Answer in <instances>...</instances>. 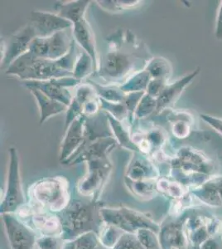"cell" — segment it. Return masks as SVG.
Instances as JSON below:
<instances>
[{
	"label": "cell",
	"instance_id": "obj_12",
	"mask_svg": "<svg viewBox=\"0 0 222 249\" xmlns=\"http://www.w3.org/2000/svg\"><path fill=\"white\" fill-rule=\"evenodd\" d=\"M76 80L71 79V77L62 78V79L50 80L46 82H27V86H32L37 88L47 95L51 99L61 102L62 104L69 107L72 102V98L70 92L66 89L65 87L73 86L76 84Z\"/></svg>",
	"mask_w": 222,
	"mask_h": 249
},
{
	"label": "cell",
	"instance_id": "obj_31",
	"mask_svg": "<svg viewBox=\"0 0 222 249\" xmlns=\"http://www.w3.org/2000/svg\"><path fill=\"white\" fill-rule=\"evenodd\" d=\"M106 3H102V7L105 8L109 6L106 9L108 10H124V9H130L134 6L138 5L140 3L139 1H104Z\"/></svg>",
	"mask_w": 222,
	"mask_h": 249
},
{
	"label": "cell",
	"instance_id": "obj_28",
	"mask_svg": "<svg viewBox=\"0 0 222 249\" xmlns=\"http://www.w3.org/2000/svg\"><path fill=\"white\" fill-rule=\"evenodd\" d=\"M157 109V99H155L149 94L144 96L138 103V107L136 110V116L141 118L147 115H149L152 111Z\"/></svg>",
	"mask_w": 222,
	"mask_h": 249
},
{
	"label": "cell",
	"instance_id": "obj_32",
	"mask_svg": "<svg viewBox=\"0 0 222 249\" xmlns=\"http://www.w3.org/2000/svg\"><path fill=\"white\" fill-rule=\"evenodd\" d=\"M171 130H172V133L175 136H177L180 139H184V138L189 136L191 129L189 126L188 122L178 120L177 122H175L173 123Z\"/></svg>",
	"mask_w": 222,
	"mask_h": 249
},
{
	"label": "cell",
	"instance_id": "obj_27",
	"mask_svg": "<svg viewBox=\"0 0 222 249\" xmlns=\"http://www.w3.org/2000/svg\"><path fill=\"white\" fill-rule=\"evenodd\" d=\"M65 240L60 236H41L37 239V249H62Z\"/></svg>",
	"mask_w": 222,
	"mask_h": 249
},
{
	"label": "cell",
	"instance_id": "obj_7",
	"mask_svg": "<svg viewBox=\"0 0 222 249\" xmlns=\"http://www.w3.org/2000/svg\"><path fill=\"white\" fill-rule=\"evenodd\" d=\"M3 227L11 249H36L38 235L15 213L2 214Z\"/></svg>",
	"mask_w": 222,
	"mask_h": 249
},
{
	"label": "cell",
	"instance_id": "obj_22",
	"mask_svg": "<svg viewBox=\"0 0 222 249\" xmlns=\"http://www.w3.org/2000/svg\"><path fill=\"white\" fill-rule=\"evenodd\" d=\"M147 71L152 79L162 80L166 82L171 74V65L163 57H154L149 61Z\"/></svg>",
	"mask_w": 222,
	"mask_h": 249
},
{
	"label": "cell",
	"instance_id": "obj_15",
	"mask_svg": "<svg viewBox=\"0 0 222 249\" xmlns=\"http://www.w3.org/2000/svg\"><path fill=\"white\" fill-rule=\"evenodd\" d=\"M129 228V233L135 234L138 230L148 229L158 233L160 231V224H157L149 213H143L132 210L128 207L120 206Z\"/></svg>",
	"mask_w": 222,
	"mask_h": 249
},
{
	"label": "cell",
	"instance_id": "obj_3",
	"mask_svg": "<svg viewBox=\"0 0 222 249\" xmlns=\"http://www.w3.org/2000/svg\"><path fill=\"white\" fill-rule=\"evenodd\" d=\"M124 46H116L108 51L101 62L100 72L107 82H120L130 76L138 64L135 63L138 57L131 50H124Z\"/></svg>",
	"mask_w": 222,
	"mask_h": 249
},
{
	"label": "cell",
	"instance_id": "obj_1",
	"mask_svg": "<svg viewBox=\"0 0 222 249\" xmlns=\"http://www.w3.org/2000/svg\"><path fill=\"white\" fill-rule=\"evenodd\" d=\"M103 206L104 204L100 200L71 198L68 206L57 213L62 222V238L73 241L88 232L99 235L104 224L102 213Z\"/></svg>",
	"mask_w": 222,
	"mask_h": 249
},
{
	"label": "cell",
	"instance_id": "obj_26",
	"mask_svg": "<svg viewBox=\"0 0 222 249\" xmlns=\"http://www.w3.org/2000/svg\"><path fill=\"white\" fill-rule=\"evenodd\" d=\"M150 78L151 77L148 71L144 70L138 75L134 76L129 82H127L126 84L123 86L121 90L125 91H134V92L135 91L138 92L141 90H145L150 82L149 81Z\"/></svg>",
	"mask_w": 222,
	"mask_h": 249
},
{
	"label": "cell",
	"instance_id": "obj_24",
	"mask_svg": "<svg viewBox=\"0 0 222 249\" xmlns=\"http://www.w3.org/2000/svg\"><path fill=\"white\" fill-rule=\"evenodd\" d=\"M91 69L95 70L92 58L86 52L82 50V53L79 55L76 67L74 69V77L78 79L83 78L90 73Z\"/></svg>",
	"mask_w": 222,
	"mask_h": 249
},
{
	"label": "cell",
	"instance_id": "obj_8",
	"mask_svg": "<svg viewBox=\"0 0 222 249\" xmlns=\"http://www.w3.org/2000/svg\"><path fill=\"white\" fill-rule=\"evenodd\" d=\"M72 76H74L73 72L63 69L57 61L38 58L34 55V58L18 77L20 79L28 80L29 82H46Z\"/></svg>",
	"mask_w": 222,
	"mask_h": 249
},
{
	"label": "cell",
	"instance_id": "obj_10",
	"mask_svg": "<svg viewBox=\"0 0 222 249\" xmlns=\"http://www.w3.org/2000/svg\"><path fill=\"white\" fill-rule=\"evenodd\" d=\"M30 21L37 37H50L56 33L73 27L70 21L49 12L34 10L32 12Z\"/></svg>",
	"mask_w": 222,
	"mask_h": 249
},
{
	"label": "cell",
	"instance_id": "obj_36",
	"mask_svg": "<svg viewBox=\"0 0 222 249\" xmlns=\"http://www.w3.org/2000/svg\"><path fill=\"white\" fill-rule=\"evenodd\" d=\"M107 249V248H105V247L103 246L102 244H101V243L98 244V246L96 247V249Z\"/></svg>",
	"mask_w": 222,
	"mask_h": 249
},
{
	"label": "cell",
	"instance_id": "obj_17",
	"mask_svg": "<svg viewBox=\"0 0 222 249\" xmlns=\"http://www.w3.org/2000/svg\"><path fill=\"white\" fill-rule=\"evenodd\" d=\"M182 225L167 218L160 224L158 238L162 249H180L184 244Z\"/></svg>",
	"mask_w": 222,
	"mask_h": 249
},
{
	"label": "cell",
	"instance_id": "obj_23",
	"mask_svg": "<svg viewBox=\"0 0 222 249\" xmlns=\"http://www.w3.org/2000/svg\"><path fill=\"white\" fill-rule=\"evenodd\" d=\"M124 233L125 232L124 231L120 230L117 227L104 223L101 232L99 233V240L103 246L107 249H112L118 244L119 241Z\"/></svg>",
	"mask_w": 222,
	"mask_h": 249
},
{
	"label": "cell",
	"instance_id": "obj_16",
	"mask_svg": "<svg viewBox=\"0 0 222 249\" xmlns=\"http://www.w3.org/2000/svg\"><path fill=\"white\" fill-rule=\"evenodd\" d=\"M158 172L154 164L144 156H135L127 169L125 178L132 181L156 180Z\"/></svg>",
	"mask_w": 222,
	"mask_h": 249
},
{
	"label": "cell",
	"instance_id": "obj_34",
	"mask_svg": "<svg viewBox=\"0 0 222 249\" xmlns=\"http://www.w3.org/2000/svg\"><path fill=\"white\" fill-rule=\"evenodd\" d=\"M215 35L217 39L222 40V1L220 3L219 9L217 12Z\"/></svg>",
	"mask_w": 222,
	"mask_h": 249
},
{
	"label": "cell",
	"instance_id": "obj_33",
	"mask_svg": "<svg viewBox=\"0 0 222 249\" xmlns=\"http://www.w3.org/2000/svg\"><path fill=\"white\" fill-rule=\"evenodd\" d=\"M201 118L222 136V119L210 116V115H205V114H202Z\"/></svg>",
	"mask_w": 222,
	"mask_h": 249
},
{
	"label": "cell",
	"instance_id": "obj_5",
	"mask_svg": "<svg viewBox=\"0 0 222 249\" xmlns=\"http://www.w3.org/2000/svg\"><path fill=\"white\" fill-rule=\"evenodd\" d=\"M87 162V175L79 182L77 190L84 198L100 200L111 172V164L107 157L90 159Z\"/></svg>",
	"mask_w": 222,
	"mask_h": 249
},
{
	"label": "cell",
	"instance_id": "obj_21",
	"mask_svg": "<svg viewBox=\"0 0 222 249\" xmlns=\"http://www.w3.org/2000/svg\"><path fill=\"white\" fill-rule=\"evenodd\" d=\"M125 184L133 195L142 200H149L157 196V182L155 180L147 181H132L125 178Z\"/></svg>",
	"mask_w": 222,
	"mask_h": 249
},
{
	"label": "cell",
	"instance_id": "obj_14",
	"mask_svg": "<svg viewBox=\"0 0 222 249\" xmlns=\"http://www.w3.org/2000/svg\"><path fill=\"white\" fill-rule=\"evenodd\" d=\"M48 38V59L57 61L70 52L75 39L73 32L70 29H65L51 35Z\"/></svg>",
	"mask_w": 222,
	"mask_h": 249
},
{
	"label": "cell",
	"instance_id": "obj_4",
	"mask_svg": "<svg viewBox=\"0 0 222 249\" xmlns=\"http://www.w3.org/2000/svg\"><path fill=\"white\" fill-rule=\"evenodd\" d=\"M9 167L5 192L1 200L0 213H15L27 203L23 194L19 171V159L16 148L9 150Z\"/></svg>",
	"mask_w": 222,
	"mask_h": 249
},
{
	"label": "cell",
	"instance_id": "obj_30",
	"mask_svg": "<svg viewBox=\"0 0 222 249\" xmlns=\"http://www.w3.org/2000/svg\"><path fill=\"white\" fill-rule=\"evenodd\" d=\"M112 249H146L141 245L136 235L125 232Z\"/></svg>",
	"mask_w": 222,
	"mask_h": 249
},
{
	"label": "cell",
	"instance_id": "obj_2",
	"mask_svg": "<svg viewBox=\"0 0 222 249\" xmlns=\"http://www.w3.org/2000/svg\"><path fill=\"white\" fill-rule=\"evenodd\" d=\"M28 203L40 210L61 212L70 201L69 182L61 176L48 177L35 182L28 190Z\"/></svg>",
	"mask_w": 222,
	"mask_h": 249
},
{
	"label": "cell",
	"instance_id": "obj_13",
	"mask_svg": "<svg viewBox=\"0 0 222 249\" xmlns=\"http://www.w3.org/2000/svg\"><path fill=\"white\" fill-rule=\"evenodd\" d=\"M199 68H197L194 71L183 77L182 79L178 80L170 85L165 86L163 91L157 97L156 110L160 111L164 110L165 108L171 107L173 103H175V102L179 98V96L182 92L184 91L186 87L196 77L197 74L199 73Z\"/></svg>",
	"mask_w": 222,
	"mask_h": 249
},
{
	"label": "cell",
	"instance_id": "obj_19",
	"mask_svg": "<svg viewBox=\"0 0 222 249\" xmlns=\"http://www.w3.org/2000/svg\"><path fill=\"white\" fill-rule=\"evenodd\" d=\"M27 87L30 89L34 97L37 100V105L40 110V124H42L46 120L51 116L63 112L68 109V107L48 97L42 91H40L38 88H34L32 86Z\"/></svg>",
	"mask_w": 222,
	"mask_h": 249
},
{
	"label": "cell",
	"instance_id": "obj_29",
	"mask_svg": "<svg viewBox=\"0 0 222 249\" xmlns=\"http://www.w3.org/2000/svg\"><path fill=\"white\" fill-rule=\"evenodd\" d=\"M76 249H95L100 244L98 235L96 232H88L75 240Z\"/></svg>",
	"mask_w": 222,
	"mask_h": 249
},
{
	"label": "cell",
	"instance_id": "obj_20",
	"mask_svg": "<svg viewBox=\"0 0 222 249\" xmlns=\"http://www.w3.org/2000/svg\"><path fill=\"white\" fill-rule=\"evenodd\" d=\"M89 3L90 1H71L68 3H57L56 5L57 15L74 24L84 18L85 13Z\"/></svg>",
	"mask_w": 222,
	"mask_h": 249
},
{
	"label": "cell",
	"instance_id": "obj_35",
	"mask_svg": "<svg viewBox=\"0 0 222 249\" xmlns=\"http://www.w3.org/2000/svg\"><path fill=\"white\" fill-rule=\"evenodd\" d=\"M62 249H76V244L75 240L65 241V244L63 245Z\"/></svg>",
	"mask_w": 222,
	"mask_h": 249
},
{
	"label": "cell",
	"instance_id": "obj_11",
	"mask_svg": "<svg viewBox=\"0 0 222 249\" xmlns=\"http://www.w3.org/2000/svg\"><path fill=\"white\" fill-rule=\"evenodd\" d=\"M26 224L31 227L41 236H60L62 237V222L56 213L37 209Z\"/></svg>",
	"mask_w": 222,
	"mask_h": 249
},
{
	"label": "cell",
	"instance_id": "obj_6",
	"mask_svg": "<svg viewBox=\"0 0 222 249\" xmlns=\"http://www.w3.org/2000/svg\"><path fill=\"white\" fill-rule=\"evenodd\" d=\"M36 37V32L29 24L1 40V68H9L15 60L27 53Z\"/></svg>",
	"mask_w": 222,
	"mask_h": 249
},
{
	"label": "cell",
	"instance_id": "obj_18",
	"mask_svg": "<svg viewBox=\"0 0 222 249\" xmlns=\"http://www.w3.org/2000/svg\"><path fill=\"white\" fill-rule=\"evenodd\" d=\"M72 32L75 41L83 48L85 52H86L90 55L94 62L95 70H98L95 37L92 30L90 29V24L85 19V18L77 23H74Z\"/></svg>",
	"mask_w": 222,
	"mask_h": 249
},
{
	"label": "cell",
	"instance_id": "obj_25",
	"mask_svg": "<svg viewBox=\"0 0 222 249\" xmlns=\"http://www.w3.org/2000/svg\"><path fill=\"white\" fill-rule=\"evenodd\" d=\"M135 235L138 238V242L144 249H162L158 235L154 231L148 229H142L138 230Z\"/></svg>",
	"mask_w": 222,
	"mask_h": 249
},
{
	"label": "cell",
	"instance_id": "obj_9",
	"mask_svg": "<svg viewBox=\"0 0 222 249\" xmlns=\"http://www.w3.org/2000/svg\"><path fill=\"white\" fill-rule=\"evenodd\" d=\"M84 122V117L78 116L67 129L60 154V160L63 164H67L84 147L85 143Z\"/></svg>",
	"mask_w": 222,
	"mask_h": 249
}]
</instances>
